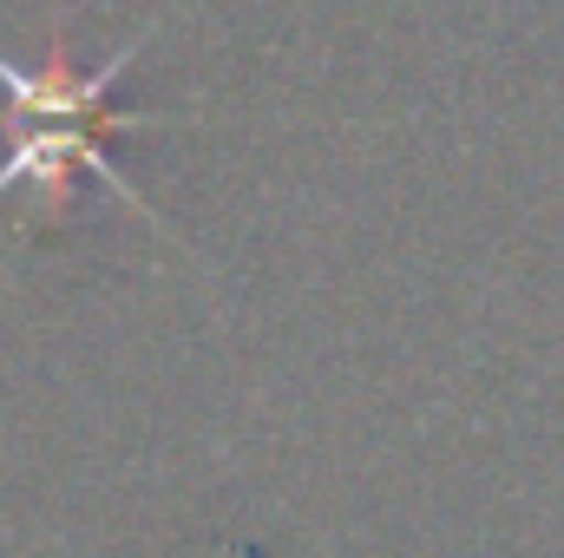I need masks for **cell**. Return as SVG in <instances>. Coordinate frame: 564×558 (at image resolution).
Returning <instances> with one entry per match:
<instances>
[{"label": "cell", "instance_id": "6da1fadb", "mask_svg": "<svg viewBox=\"0 0 564 558\" xmlns=\"http://www.w3.org/2000/svg\"><path fill=\"white\" fill-rule=\"evenodd\" d=\"M139 46H119L99 73H79L66 60V46L46 53V66H13L0 53V93H7V164H0V197L26 191L33 217H59L73 204V178L93 171L112 197H126L139 217H151L164 230V217L126 184V171L106 158L112 132L151 126L158 112H112V79L132 66Z\"/></svg>", "mask_w": 564, "mask_h": 558}]
</instances>
